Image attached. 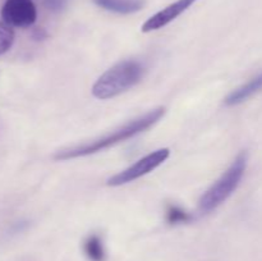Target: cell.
<instances>
[{"instance_id":"obj_12","label":"cell","mask_w":262,"mask_h":261,"mask_svg":"<svg viewBox=\"0 0 262 261\" xmlns=\"http://www.w3.org/2000/svg\"><path fill=\"white\" fill-rule=\"evenodd\" d=\"M43 5L46 9H49L53 13H60L66 9L68 0H42Z\"/></svg>"},{"instance_id":"obj_5","label":"cell","mask_w":262,"mask_h":261,"mask_svg":"<svg viewBox=\"0 0 262 261\" xmlns=\"http://www.w3.org/2000/svg\"><path fill=\"white\" fill-rule=\"evenodd\" d=\"M2 17L10 27L27 28L37 19V9L32 0H5Z\"/></svg>"},{"instance_id":"obj_7","label":"cell","mask_w":262,"mask_h":261,"mask_svg":"<svg viewBox=\"0 0 262 261\" xmlns=\"http://www.w3.org/2000/svg\"><path fill=\"white\" fill-rule=\"evenodd\" d=\"M262 89V73L256 76L255 78H252L251 81H248L247 83L242 84L241 87L235 89L234 91L230 92L229 95L225 99V105L228 106H234V105L241 104V102L246 101L247 99H250L252 95H255L256 92H258Z\"/></svg>"},{"instance_id":"obj_3","label":"cell","mask_w":262,"mask_h":261,"mask_svg":"<svg viewBox=\"0 0 262 261\" xmlns=\"http://www.w3.org/2000/svg\"><path fill=\"white\" fill-rule=\"evenodd\" d=\"M247 168V153H241L227 171L205 192L199 202L200 211L209 214L237 189Z\"/></svg>"},{"instance_id":"obj_2","label":"cell","mask_w":262,"mask_h":261,"mask_svg":"<svg viewBox=\"0 0 262 261\" xmlns=\"http://www.w3.org/2000/svg\"><path fill=\"white\" fill-rule=\"evenodd\" d=\"M145 67L138 60H123L107 69L92 87L96 99L107 100L135 87L142 79Z\"/></svg>"},{"instance_id":"obj_10","label":"cell","mask_w":262,"mask_h":261,"mask_svg":"<svg viewBox=\"0 0 262 261\" xmlns=\"http://www.w3.org/2000/svg\"><path fill=\"white\" fill-rule=\"evenodd\" d=\"M166 220L169 224H182L192 220V215L177 205H168L166 207Z\"/></svg>"},{"instance_id":"obj_6","label":"cell","mask_w":262,"mask_h":261,"mask_svg":"<svg viewBox=\"0 0 262 261\" xmlns=\"http://www.w3.org/2000/svg\"><path fill=\"white\" fill-rule=\"evenodd\" d=\"M196 2L197 0H177V2L171 3L170 5L164 8L163 10H160V12H158L156 14H154L152 17L148 18V19L142 25V28H141V30H142V32H151V31H156L165 27L166 25L173 22L176 18H178L179 15L183 14V13L186 12L188 8H191Z\"/></svg>"},{"instance_id":"obj_11","label":"cell","mask_w":262,"mask_h":261,"mask_svg":"<svg viewBox=\"0 0 262 261\" xmlns=\"http://www.w3.org/2000/svg\"><path fill=\"white\" fill-rule=\"evenodd\" d=\"M14 42V31L5 22H0V55L7 53Z\"/></svg>"},{"instance_id":"obj_9","label":"cell","mask_w":262,"mask_h":261,"mask_svg":"<svg viewBox=\"0 0 262 261\" xmlns=\"http://www.w3.org/2000/svg\"><path fill=\"white\" fill-rule=\"evenodd\" d=\"M83 251L91 261H105V250L101 238L97 234L87 237L83 243Z\"/></svg>"},{"instance_id":"obj_4","label":"cell","mask_w":262,"mask_h":261,"mask_svg":"<svg viewBox=\"0 0 262 261\" xmlns=\"http://www.w3.org/2000/svg\"><path fill=\"white\" fill-rule=\"evenodd\" d=\"M169 155H170V150L169 148H159V150L154 151V153L146 155L145 158L136 161L129 168L124 169L123 171H120V173L115 174L112 178L107 179V186L117 187L130 183V182L136 181V179L141 178V177L155 170L159 165H161L169 158Z\"/></svg>"},{"instance_id":"obj_8","label":"cell","mask_w":262,"mask_h":261,"mask_svg":"<svg viewBox=\"0 0 262 261\" xmlns=\"http://www.w3.org/2000/svg\"><path fill=\"white\" fill-rule=\"evenodd\" d=\"M97 7L117 14H132L145 5V0H94Z\"/></svg>"},{"instance_id":"obj_1","label":"cell","mask_w":262,"mask_h":261,"mask_svg":"<svg viewBox=\"0 0 262 261\" xmlns=\"http://www.w3.org/2000/svg\"><path fill=\"white\" fill-rule=\"evenodd\" d=\"M165 112L166 109L164 106L151 110V112L146 113L142 117L130 120V122L125 123L124 125H122L118 129L113 130V132L107 133V135L101 136V137L96 138V140L91 141V142H84L81 143V145L73 146V147L58 151L55 154V159L61 161L71 160V159L83 158V156H89L92 155V154L100 153L102 150H106V148L112 147V146L117 145V143L124 142V141L147 130L148 128L156 124L164 117Z\"/></svg>"}]
</instances>
